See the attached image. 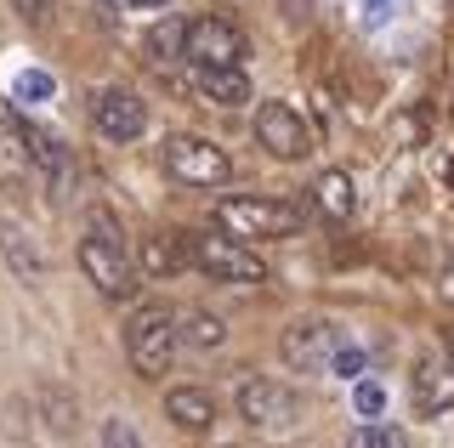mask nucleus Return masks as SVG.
<instances>
[{
    "label": "nucleus",
    "mask_w": 454,
    "mask_h": 448,
    "mask_svg": "<svg viewBox=\"0 0 454 448\" xmlns=\"http://www.w3.org/2000/svg\"><path fill=\"white\" fill-rule=\"evenodd\" d=\"M80 267L108 301H131L137 296V261L125 256V233H120V221H114L108 210H91V216H85Z\"/></svg>",
    "instance_id": "obj_1"
},
{
    "label": "nucleus",
    "mask_w": 454,
    "mask_h": 448,
    "mask_svg": "<svg viewBox=\"0 0 454 448\" xmlns=\"http://www.w3.org/2000/svg\"><path fill=\"white\" fill-rule=\"evenodd\" d=\"M182 250H188V267H199L216 284H262L267 278V261L233 233H182Z\"/></svg>",
    "instance_id": "obj_2"
},
{
    "label": "nucleus",
    "mask_w": 454,
    "mask_h": 448,
    "mask_svg": "<svg viewBox=\"0 0 454 448\" xmlns=\"http://www.w3.org/2000/svg\"><path fill=\"white\" fill-rule=\"evenodd\" d=\"M125 358L142 381H165L170 358H176V318L165 306H137L125 324Z\"/></svg>",
    "instance_id": "obj_3"
},
{
    "label": "nucleus",
    "mask_w": 454,
    "mask_h": 448,
    "mask_svg": "<svg viewBox=\"0 0 454 448\" xmlns=\"http://www.w3.org/2000/svg\"><path fill=\"white\" fill-rule=\"evenodd\" d=\"M216 221L233 239H284L301 228V205L290 199H250V193H227L216 205Z\"/></svg>",
    "instance_id": "obj_4"
},
{
    "label": "nucleus",
    "mask_w": 454,
    "mask_h": 448,
    "mask_svg": "<svg viewBox=\"0 0 454 448\" xmlns=\"http://www.w3.org/2000/svg\"><path fill=\"white\" fill-rule=\"evenodd\" d=\"M239 414H245L262 437H290V431L301 426L307 403L295 398L284 381H245L239 386Z\"/></svg>",
    "instance_id": "obj_5"
},
{
    "label": "nucleus",
    "mask_w": 454,
    "mask_h": 448,
    "mask_svg": "<svg viewBox=\"0 0 454 448\" xmlns=\"http://www.w3.org/2000/svg\"><path fill=\"white\" fill-rule=\"evenodd\" d=\"M160 159H165V171L176 182H188V188H222V182L233 176V159H227L210 136H170Z\"/></svg>",
    "instance_id": "obj_6"
},
{
    "label": "nucleus",
    "mask_w": 454,
    "mask_h": 448,
    "mask_svg": "<svg viewBox=\"0 0 454 448\" xmlns=\"http://www.w3.org/2000/svg\"><path fill=\"white\" fill-rule=\"evenodd\" d=\"M255 143H262L273 159H307L312 153V131L301 125L290 103H262L255 108Z\"/></svg>",
    "instance_id": "obj_7"
},
{
    "label": "nucleus",
    "mask_w": 454,
    "mask_h": 448,
    "mask_svg": "<svg viewBox=\"0 0 454 448\" xmlns=\"http://www.w3.org/2000/svg\"><path fill=\"white\" fill-rule=\"evenodd\" d=\"M182 63H245V35L222 18H193L182 29Z\"/></svg>",
    "instance_id": "obj_8"
},
{
    "label": "nucleus",
    "mask_w": 454,
    "mask_h": 448,
    "mask_svg": "<svg viewBox=\"0 0 454 448\" xmlns=\"http://www.w3.org/2000/svg\"><path fill=\"white\" fill-rule=\"evenodd\" d=\"M91 120H97V131H103L108 143H137V136L148 131V108H142V97H137V91H125V86L97 91Z\"/></svg>",
    "instance_id": "obj_9"
},
{
    "label": "nucleus",
    "mask_w": 454,
    "mask_h": 448,
    "mask_svg": "<svg viewBox=\"0 0 454 448\" xmlns=\"http://www.w3.org/2000/svg\"><path fill=\"white\" fill-rule=\"evenodd\" d=\"M347 341L330 318H301V324L284 329V363L290 369H324V358L335 352V346Z\"/></svg>",
    "instance_id": "obj_10"
},
{
    "label": "nucleus",
    "mask_w": 454,
    "mask_h": 448,
    "mask_svg": "<svg viewBox=\"0 0 454 448\" xmlns=\"http://www.w3.org/2000/svg\"><path fill=\"white\" fill-rule=\"evenodd\" d=\"M23 125V153H28V171H40L51 182L57 193L68 188V176H74V159H68V148H63V136L46 131V125H35V120H18Z\"/></svg>",
    "instance_id": "obj_11"
},
{
    "label": "nucleus",
    "mask_w": 454,
    "mask_h": 448,
    "mask_svg": "<svg viewBox=\"0 0 454 448\" xmlns=\"http://www.w3.org/2000/svg\"><path fill=\"white\" fill-rule=\"evenodd\" d=\"M193 86H199L205 103H216V108L250 103V80H245L239 63H193Z\"/></svg>",
    "instance_id": "obj_12"
},
{
    "label": "nucleus",
    "mask_w": 454,
    "mask_h": 448,
    "mask_svg": "<svg viewBox=\"0 0 454 448\" xmlns=\"http://www.w3.org/2000/svg\"><path fill=\"white\" fill-rule=\"evenodd\" d=\"M415 409L420 414L454 409V363H443V358H420L415 363Z\"/></svg>",
    "instance_id": "obj_13"
},
{
    "label": "nucleus",
    "mask_w": 454,
    "mask_h": 448,
    "mask_svg": "<svg viewBox=\"0 0 454 448\" xmlns=\"http://www.w3.org/2000/svg\"><path fill=\"white\" fill-rule=\"evenodd\" d=\"M165 414L176 420L182 431H205L210 420H216V398L199 391V386H176V391H165Z\"/></svg>",
    "instance_id": "obj_14"
},
{
    "label": "nucleus",
    "mask_w": 454,
    "mask_h": 448,
    "mask_svg": "<svg viewBox=\"0 0 454 448\" xmlns=\"http://www.w3.org/2000/svg\"><path fill=\"white\" fill-rule=\"evenodd\" d=\"M312 205L324 210V216H352L358 210V188H352V176L347 171H324L318 182H312Z\"/></svg>",
    "instance_id": "obj_15"
},
{
    "label": "nucleus",
    "mask_w": 454,
    "mask_h": 448,
    "mask_svg": "<svg viewBox=\"0 0 454 448\" xmlns=\"http://www.w3.org/2000/svg\"><path fill=\"white\" fill-rule=\"evenodd\" d=\"M182 267H188V250H182V239H170V233H153V239H142V273L176 278Z\"/></svg>",
    "instance_id": "obj_16"
},
{
    "label": "nucleus",
    "mask_w": 454,
    "mask_h": 448,
    "mask_svg": "<svg viewBox=\"0 0 454 448\" xmlns=\"http://www.w3.org/2000/svg\"><path fill=\"white\" fill-rule=\"evenodd\" d=\"M0 250H6V261H12L18 278H40V273H46V256L28 244V233L18 228V221H0Z\"/></svg>",
    "instance_id": "obj_17"
},
{
    "label": "nucleus",
    "mask_w": 454,
    "mask_h": 448,
    "mask_svg": "<svg viewBox=\"0 0 454 448\" xmlns=\"http://www.w3.org/2000/svg\"><path fill=\"white\" fill-rule=\"evenodd\" d=\"M28 176V153H23V125L12 114H0V188Z\"/></svg>",
    "instance_id": "obj_18"
},
{
    "label": "nucleus",
    "mask_w": 454,
    "mask_h": 448,
    "mask_svg": "<svg viewBox=\"0 0 454 448\" xmlns=\"http://www.w3.org/2000/svg\"><path fill=\"white\" fill-rule=\"evenodd\" d=\"M182 29H188V18H165L148 29V58L153 63H182Z\"/></svg>",
    "instance_id": "obj_19"
},
{
    "label": "nucleus",
    "mask_w": 454,
    "mask_h": 448,
    "mask_svg": "<svg viewBox=\"0 0 454 448\" xmlns=\"http://www.w3.org/2000/svg\"><path fill=\"white\" fill-rule=\"evenodd\" d=\"M176 341H188V346H199V352H210V346L227 341V324H222L216 313H193L188 329H176Z\"/></svg>",
    "instance_id": "obj_20"
},
{
    "label": "nucleus",
    "mask_w": 454,
    "mask_h": 448,
    "mask_svg": "<svg viewBox=\"0 0 454 448\" xmlns=\"http://www.w3.org/2000/svg\"><path fill=\"white\" fill-rule=\"evenodd\" d=\"M51 91H57V80L46 74V68H23V74L12 80V103H23V108L28 103H46Z\"/></svg>",
    "instance_id": "obj_21"
},
{
    "label": "nucleus",
    "mask_w": 454,
    "mask_h": 448,
    "mask_svg": "<svg viewBox=\"0 0 454 448\" xmlns=\"http://www.w3.org/2000/svg\"><path fill=\"white\" fill-rule=\"evenodd\" d=\"M347 448H409V437L397 426H387V420H369V426H358L347 437Z\"/></svg>",
    "instance_id": "obj_22"
},
{
    "label": "nucleus",
    "mask_w": 454,
    "mask_h": 448,
    "mask_svg": "<svg viewBox=\"0 0 454 448\" xmlns=\"http://www.w3.org/2000/svg\"><path fill=\"white\" fill-rule=\"evenodd\" d=\"M364 352H358V346H347V341H340L335 346V352L330 358H324V375H335V381H358V375H364Z\"/></svg>",
    "instance_id": "obj_23"
},
{
    "label": "nucleus",
    "mask_w": 454,
    "mask_h": 448,
    "mask_svg": "<svg viewBox=\"0 0 454 448\" xmlns=\"http://www.w3.org/2000/svg\"><path fill=\"white\" fill-rule=\"evenodd\" d=\"M352 403H358V414H364V420H375L380 409H387V391H380L375 381H358V391H352Z\"/></svg>",
    "instance_id": "obj_24"
},
{
    "label": "nucleus",
    "mask_w": 454,
    "mask_h": 448,
    "mask_svg": "<svg viewBox=\"0 0 454 448\" xmlns=\"http://www.w3.org/2000/svg\"><path fill=\"white\" fill-rule=\"evenodd\" d=\"M103 448H142V437L131 431V420H108V426H103Z\"/></svg>",
    "instance_id": "obj_25"
},
{
    "label": "nucleus",
    "mask_w": 454,
    "mask_h": 448,
    "mask_svg": "<svg viewBox=\"0 0 454 448\" xmlns=\"http://www.w3.org/2000/svg\"><path fill=\"white\" fill-rule=\"evenodd\" d=\"M392 6H397V0H364V29H387Z\"/></svg>",
    "instance_id": "obj_26"
},
{
    "label": "nucleus",
    "mask_w": 454,
    "mask_h": 448,
    "mask_svg": "<svg viewBox=\"0 0 454 448\" xmlns=\"http://www.w3.org/2000/svg\"><path fill=\"white\" fill-rule=\"evenodd\" d=\"M12 6H18L28 23H51V6H57V0H12Z\"/></svg>",
    "instance_id": "obj_27"
},
{
    "label": "nucleus",
    "mask_w": 454,
    "mask_h": 448,
    "mask_svg": "<svg viewBox=\"0 0 454 448\" xmlns=\"http://www.w3.org/2000/svg\"><path fill=\"white\" fill-rule=\"evenodd\" d=\"M108 6H120V12H153V6H165V0H108Z\"/></svg>",
    "instance_id": "obj_28"
},
{
    "label": "nucleus",
    "mask_w": 454,
    "mask_h": 448,
    "mask_svg": "<svg viewBox=\"0 0 454 448\" xmlns=\"http://www.w3.org/2000/svg\"><path fill=\"white\" fill-rule=\"evenodd\" d=\"M443 346H449V358H454V324H449V329H443Z\"/></svg>",
    "instance_id": "obj_29"
},
{
    "label": "nucleus",
    "mask_w": 454,
    "mask_h": 448,
    "mask_svg": "<svg viewBox=\"0 0 454 448\" xmlns=\"http://www.w3.org/2000/svg\"><path fill=\"white\" fill-rule=\"evenodd\" d=\"M443 182H449V188H454V159H449V171H443Z\"/></svg>",
    "instance_id": "obj_30"
}]
</instances>
